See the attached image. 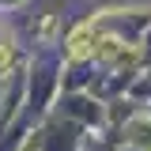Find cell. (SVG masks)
Listing matches in <instances>:
<instances>
[{
	"instance_id": "obj_2",
	"label": "cell",
	"mask_w": 151,
	"mask_h": 151,
	"mask_svg": "<svg viewBox=\"0 0 151 151\" xmlns=\"http://www.w3.org/2000/svg\"><path fill=\"white\" fill-rule=\"evenodd\" d=\"M8 60H12V45H8V42H0V68H4Z\"/></svg>"
},
{
	"instance_id": "obj_1",
	"label": "cell",
	"mask_w": 151,
	"mask_h": 151,
	"mask_svg": "<svg viewBox=\"0 0 151 151\" xmlns=\"http://www.w3.org/2000/svg\"><path fill=\"white\" fill-rule=\"evenodd\" d=\"M91 53V23H83V27H76L72 38H68V57L72 60H79V57Z\"/></svg>"
}]
</instances>
